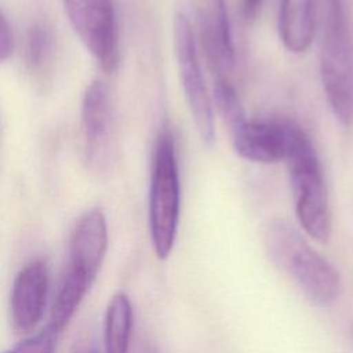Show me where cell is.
<instances>
[{
	"label": "cell",
	"instance_id": "obj_7",
	"mask_svg": "<svg viewBox=\"0 0 353 353\" xmlns=\"http://www.w3.org/2000/svg\"><path fill=\"white\" fill-rule=\"evenodd\" d=\"M295 123L288 119L241 120L229 134L236 153L250 161L273 164L285 159Z\"/></svg>",
	"mask_w": 353,
	"mask_h": 353
},
{
	"label": "cell",
	"instance_id": "obj_21",
	"mask_svg": "<svg viewBox=\"0 0 353 353\" xmlns=\"http://www.w3.org/2000/svg\"><path fill=\"white\" fill-rule=\"evenodd\" d=\"M73 353H98V350L90 343H80Z\"/></svg>",
	"mask_w": 353,
	"mask_h": 353
},
{
	"label": "cell",
	"instance_id": "obj_4",
	"mask_svg": "<svg viewBox=\"0 0 353 353\" xmlns=\"http://www.w3.org/2000/svg\"><path fill=\"white\" fill-rule=\"evenodd\" d=\"M181 211V183L174 137L168 128L157 135L149 186V229L154 254L167 259L176 239Z\"/></svg>",
	"mask_w": 353,
	"mask_h": 353
},
{
	"label": "cell",
	"instance_id": "obj_6",
	"mask_svg": "<svg viewBox=\"0 0 353 353\" xmlns=\"http://www.w3.org/2000/svg\"><path fill=\"white\" fill-rule=\"evenodd\" d=\"M63 7L73 29L101 69L113 73L120 59L113 0H63Z\"/></svg>",
	"mask_w": 353,
	"mask_h": 353
},
{
	"label": "cell",
	"instance_id": "obj_14",
	"mask_svg": "<svg viewBox=\"0 0 353 353\" xmlns=\"http://www.w3.org/2000/svg\"><path fill=\"white\" fill-rule=\"evenodd\" d=\"M132 307L128 296L116 294L105 316V353H128L132 339Z\"/></svg>",
	"mask_w": 353,
	"mask_h": 353
},
{
	"label": "cell",
	"instance_id": "obj_8",
	"mask_svg": "<svg viewBox=\"0 0 353 353\" xmlns=\"http://www.w3.org/2000/svg\"><path fill=\"white\" fill-rule=\"evenodd\" d=\"M81 132L85 159L91 167L106 164L112 148V106L105 83L92 81L83 97Z\"/></svg>",
	"mask_w": 353,
	"mask_h": 353
},
{
	"label": "cell",
	"instance_id": "obj_12",
	"mask_svg": "<svg viewBox=\"0 0 353 353\" xmlns=\"http://www.w3.org/2000/svg\"><path fill=\"white\" fill-rule=\"evenodd\" d=\"M279 34L288 51H306L314 36V0H280Z\"/></svg>",
	"mask_w": 353,
	"mask_h": 353
},
{
	"label": "cell",
	"instance_id": "obj_13",
	"mask_svg": "<svg viewBox=\"0 0 353 353\" xmlns=\"http://www.w3.org/2000/svg\"><path fill=\"white\" fill-rule=\"evenodd\" d=\"M94 279L83 269L68 263L51 310L50 327L61 331L72 319Z\"/></svg>",
	"mask_w": 353,
	"mask_h": 353
},
{
	"label": "cell",
	"instance_id": "obj_20",
	"mask_svg": "<svg viewBox=\"0 0 353 353\" xmlns=\"http://www.w3.org/2000/svg\"><path fill=\"white\" fill-rule=\"evenodd\" d=\"M243 14L247 19L255 18L262 4V0H243Z\"/></svg>",
	"mask_w": 353,
	"mask_h": 353
},
{
	"label": "cell",
	"instance_id": "obj_11",
	"mask_svg": "<svg viewBox=\"0 0 353 353\" xmlns=\"http://www.w3.org/2000/svg\"><path fill=\"white\" fill-rule=\"evenodd\" d=\"M108 247V228L99 208L87 211L77 222L70 239L69 262L85 270L92 279L97 276Z\"/></svg>",
	"mask_w": 353,
	"mask_h": 353
},
{
	"label": "cell",
	"instance_id": "obj_16",
	"mask_svg": "<svg viewBox=\"0 0 353 353\" xmlns=\"http://www.w3.org/2000/svg\"><path fill=\"white\" fill-rule=\"evenodd\" d=\"M214 94H215L218 110L221 113V117L225 125L228 127V131L245 119L237 92L225 76H216Z\"/></svg>",
	"mask_w": 353,
	"mask_h": 353
},
{
	"label": "cell",
	"instance_id": "obj_18",
	"mask_svg": "<svg viewBox=\"0 0 353 353\" xmlns=\"http://www.w3.org/2000/svg\"><path fill=\"white\" fill-rule=\"evenodd\" d=\"M12 48V34L8 23L0 14V61L6 59Z\"/></svg>",
	"mask_w": 353,
	"mask_h": 353
},
{
	"label": "cell",
	"instance_id": "obj_9",
	"mask_svg": "<svg viewBox=\"0 0 353 353\" xmlns=\"http://www.w3.org/2000/svg\"><path fill=\"white\" fill-rule=\"evenodd\" d=\"M48 291V272L43 261L28 263L15 277L11 292V319L17 331L28 332L40 321Z\"/></svg>",
	"mask_w": 353,
	"mask_h": 353
},
{
	"label": "cell",
	"instance_id": "obj_3",
	"mask_svg": "<svg viewBox=\"0 0 353 353\" xmlns=\"http://www.w3.org/2000/svg\"><path fill=\"white\" fill-rule=\"evenodd\" d=\"M320 77L338 121L353 124V40L343 0H327L320 48Z\"/></svg>",
	"mask_w": 353,
	"mask_h": 353
},
{
	"label": "cell",
	"instance_id": "obj_1",
	"mask_svg": "<svg viewBox=\"0 0 353 353\" xmlns=\"http://www.w3.org/2000/svg\"><path fill=\"white\" fill-rule=\"evenodd\" d=\"M265 245L270 259L313 303L328 306L339 298L342 291L339 272L288 221L273 219L268 225Z\"/></svg>",
	"mask_w": 353,
	"mask_h": 353
},
{
	"label": "cell",
	"instance_id": "obj_15",
	"mask_svg": "<svg viewBox=\"0 0 353 353\" xmlns=\"http://www.w3.org/2000/svg\"><path fill=\"white\" fill-rule=\"evenodd\" d=\"M54 34L44 25L37 23L30 28L25 44V61L30 73L43 76L51 65L54 55Z\"/></svg>",
	"mask_w": 353,
	"mask_h": 353
},
{
	"label": "cell",
	"instance_id": "obj_17",
	"mask_svg": "<svg viewBox=\"0 0 353 353\" xmlns=\"http://www.w3.org/2000/svg\"><path fill=\"white\" fill-rule=\"evenodd\" d=\"M55 336H57V331H54L48 325L44 331L18 343L15 347H12L6 353H54Z\"/></svg>",
	"mask_w": 353,
	"mask_h": 353
},
{
	"label": "cell",
	"instance_id": "obj_2",
	"mask_svg": "<svg viewBox=\"0 0 353 353\" xmlns=\"http://www.w3.org/2000/svg\"><path fill=\"white\" fill-rule=\"evenodd\" d=\"M295 214L313 240H330L332 225L327 188L316 149L307 134L295 124L285 154Z\"/></svg>",
	"mask_w": 353,
	"mask_h": 353
},
{
	"label": "cell",
	"instance_id": "obj_5",
	"mask_svg": "<svg viewBox=\"0 0 353 353\" xmlns=\"http://www.w3.org/2000/svg\"><path fill=\"white\" fill-rule=\"evenodd\" d=\"M172 26L176 65L185 98L201 141L211 145L215 134L212 102L204 84L194 34L182 12L175 14Z\"/></svg>",
	"mask_w": 353,
	"mask_h": 353
},
{
	"label": "cell",
	"instance_id": "obj_10",
	"mask_svg": "<svg viewBox=\"0 0 353 353\" xmlns=\"http://www.w3.org/2000/svg\"><path fill=\"white\" fill-rule=\"evenodd\" d=\"M200 29L207 59L216 76H223V69L234 61V46L225 0H201Z\"/></svg>",
	"mask_w": 353,
	"mask_h": 353
},
{
	"label": "cell",
	"instance_id": "obj_19",
	"mask_svg": "<svg viewBox=\"0 0 353 353\" xmlns=\"http://www.w3.org/2000/svg\"><path fill=\"white\" fill-rule=\"evenodd\" d=\"M128 353H159L154 343L145 335H138L131 339Z\"/></svg>",
	"mask_w": 353,
	"mask_h": 353
}]
</instances>
